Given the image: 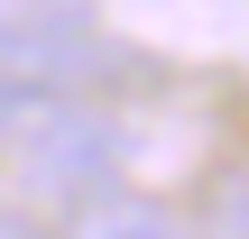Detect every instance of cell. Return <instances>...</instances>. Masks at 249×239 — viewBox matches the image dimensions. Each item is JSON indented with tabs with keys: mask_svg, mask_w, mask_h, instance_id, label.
Wrapping results in <instances>:
<instances>
[{
	"mask_svg": "<svg viewBox=\"0 0 249 239\" xmlns=\"http://www.w3.org/2000/svg\"><path fill=\"white\" fill-rule=\"evenodd\" d=\"M111 175H120V120H102L83 101H65L55 120H37L18 147H0V203L18 221H65L74 230L111 193Z\"/></svg>",
	"mask_w": 249,
	"mask_h": 239,
	"instance_id": "obj_1",
	"label": "cell"
},
{
	"mask_svg": "<svg viewBox=\"0 0 249 239\" xmlns=\"http://www.w3.org/2000/svg\"><path fill=\"white\" fill-rule=\"evenodd\" d=\"M65 239H194V221H176L166 203H139V193H102Z\"/></svg>",
	"mask_w": 249,
	"mask_h": 239,
	"instance_id": "obj_2",
	"label": "cell"
},
{
	"mask_svg": "<svg viewBox=\"0 0 249 239\" xmlns=\"http://www.w3.org/2000/svg\"><path fill=\"white\" fill-rule=\"evenodd\" d=\"M74 28H92V0H0V46L74 37Z\"/></svg>",
	"mask_w": 249,
	"mask_h": 239,
	"instance_id": "obj_3",
	"label": "cell"
},
{
	"mask_svg": "<svg viewBox=\"0 0 249 239\" xmlns=\"http://www.w3.org/2000/svg\"><path fill=\"white\" fill-rule=\"evenodd\" d=\"M65 111V92H46V83H28V74H0V147H18L37 120H55Z\"/></svg>",
	"mask_w": 249,
	"mask_h": 239,
	"instance_id": "obj_4",
	"label": "cell"
},
{
	"mask_svg": "<svg viewBox=\"0 0 249 239\" xmlns=\"http://www.w3.org/2000/svg\"><path fill=\"white\" fill-rule=\"evenodd\" d=\"M194 239H249V175H231V184L213 193V221H203Z\"/></svg>",
	"mask_w": 249,
	"mask_h": 239,
	"instance_id": "obj_5",
	"label": "cell"
}]
</instances>
